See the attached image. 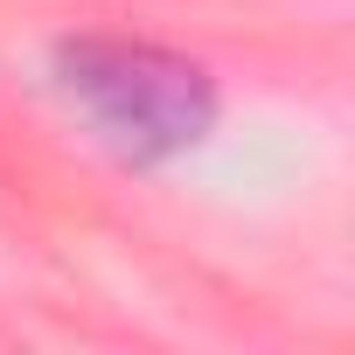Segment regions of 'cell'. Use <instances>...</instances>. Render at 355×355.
<instances>
[{
  "label": "cell",
  "instance_id": "cell-1",
  "mask_svg": "<svg viewBox=\"0 0 355 355\" xmlns=\"http://www.w3.org/2000/svg\"><path fill=\"white\" fill-rule=\"evenodd\" d=\"M56 77L77 98V112L125 153V160H167L189 153L209 119L216 91L189 56H167L153 42H119V35H77L56 49Z\"/></svg>",
  "mask_w": 355,
  "mask_h": 355
}]
</instances>
